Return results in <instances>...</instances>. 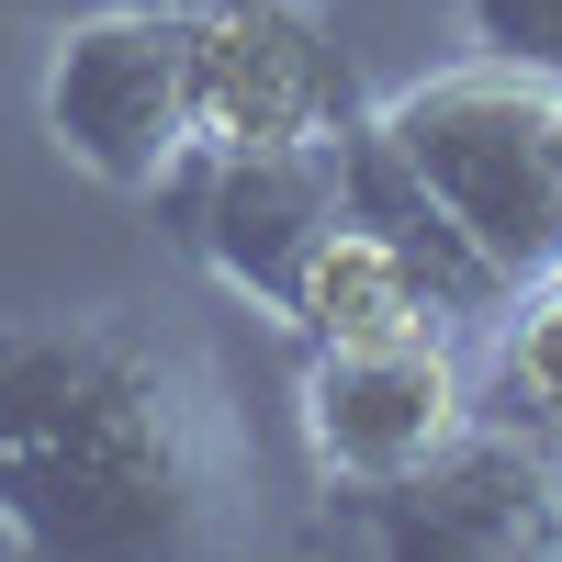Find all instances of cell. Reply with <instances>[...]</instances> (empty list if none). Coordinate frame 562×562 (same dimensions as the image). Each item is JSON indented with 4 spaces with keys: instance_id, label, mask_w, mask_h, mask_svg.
Here are the masks:
<instances>
[{
    "instance_id": "cell-6",
    "label": "cell",
    "mask_w": 562,
    "mask_h": 562,
    "mask_svg": "<svg viewBox=\"0 0 562 562\" xmlns=\"http://www.w3.org/2000/svg\"><path fill=\"white\" fill-rule=\"evenodd\" d=\"M293 428H304V461L326 495H383L473 428V349L450 326L371 338V349H315L293 383Z\"/></svg>"
},
{
    "instance_id": "cell-10",
    "label": "cell",
    "mask_w": 562,
    "mask_h": 562,
    "mask_svg": "<svg viewBox=\"0 0 562 562\" xmlns=\"http://www.w3.org/2000/svg\"><path fill=\"white\" fill-rule=\"evenodd\" d=\"M484 57H529V68H562V0H461Z\"/></svg>"
},
{
    "instance_id": "cell-11",
    "label": "cell",
    "mask_w": 562,
    "mask_h": 562,
    "mask_svg": "<svg viewBox=\"0 0 562 562\" xmlns=\"http://www.w3.org/2000/svg\"><path fill=\"white\" fill-rule=\"evenodd\" d=\"M180 12H248V0H180Z\"/></svg>"
},
{
    "instance_id": "cell-5",
    "label": "cell",
    "mask_w": 562,
    "mask_h": 562,
    "mask_svg": "<svg viewBox=\"0 0 562 562\" xmlns=\"http://www.w3.org/2000/svg\"><path fill=\"white\" fill-rule=\"evenodd\" d=\"M158 203L192 214L203 270L237 293L248 315H293V281L315 259V237L349 214V124L326 135H259V147H203Z\"/></svg>"
},
{
    "instance_id": "cell-1",
    "label": "cell",
    "mask_w": 562,
    "mask_h": 562,
    "mask_svg": "<svg viewBox=\"0 0 562 562\" xmlns=\"http://www.w3.org/2000/svg\"><path fill=\"white\" fill-rule=\"evenodd\" d=\"M0 540L34 562L259 540L248 405L169 304L0 315Z\"/></svg>"
},
{
    "instance_id": "cell-12",
    "label": "cell",
    "mask_w": 562,
    "mask_h": 562,
    "mask_svg": "<svg viewBox=\"0 0 562 562\" xmlns=\"http://www.w3.org/2000/svg\"><path fill=\"white\" fill-rule=\"evenodd\" d=\"M23 12H45V0H0V23H23Z\"/></svg>"
},
{
    "instance_id": "cell-3",
    "label": "cell",
    "mask_w": 562,
    "mask_h": 562,
    "mask_svg": "<svg viewBox=\"0 0 562 562\" xmlns=\"http://www.w3.org/2000/svg\"><path fill=\"white\" fill-rule=\"evenodd\" d=\"M45 147L79 180H102L124 203H158L203 147V102H192V12L180 0H90L57 23L34 79Z\"/></svg>"
},
{
    "instance_id": "cell-7",
    "label": "cell",
    "mask_w": 562,
    "mask_h": 562,
    "mask_svg": "<svg viewBox=\"0 0 562 562\" xmlns=\"http://www.w3.org/2000/svg\"><path fill=\"white\" fill-rule=\"evenodd\" d=\"M192 102H203V147H259V135L349 124L360 90L315 0H248V12H192Z\"/></svg>"
},
{
    "instance_id": "cell-9",
    "label": "cell",
    "mask_w": 562,
    "mask_h": 562,
    "mask_svg": "<svg viewBox=\"0 0 562 562\" xmlns=\"http://www.w3.org/2000/svg\"><path fill=\"white\" fill-rule=\"evenodd\" d=\"M473 416H506L562 450V270L518 281L495 315H484V349H473Z\"/></svg>"
},
{
    "instance_id": "cell-2",
    "label": "cell",
    "mask_w": 562,
    "mask_h": 562,
    "mask_svg": "<svg viewBox=\"0 0 562 562\" xmlns=\"http://www.w3.org/2000/svg\"><path fill=\"white\" fill-rule=\"evenodd\" d=\"M360 124L394 147V169L450 214V237L506 293L562 270V68L461 57L360 102Z\"/></svg>"
},
{
    "instance_id": "cell-8",
    "label": "cell",
    "mask_w": 562,
    "mask_h": 562,
    "mask_svg": "<svg viewBox=\"0 0 562 562\" xmlns=\"http://www.w3.org/2000/svg\"><path fill=\"white\" fill-rule=\"evenodd\" d=\"M293 326L304 349H371V338H428V326H450L439 304H428V281H416V259L383 237L371 214H338L315 237V259H304V281H293ZM461 338V326H450Z\"/></svg>"
},
{
    "instance_id": "cell-4",
    "label": "cell",
    "mask_w": 562,
    "mask_h": 562,
    "mask_svg": "<svg viewBox=\"0 0 562 562\" xmlns=\"http://www.w3.org/2000/svg\"><path fill=\"white\" fill-rule=\"evenodd\" d=\"M349 540L383 562H562V450L473 416L383 495H338Z\"/></svg>"
}]
</instances>
